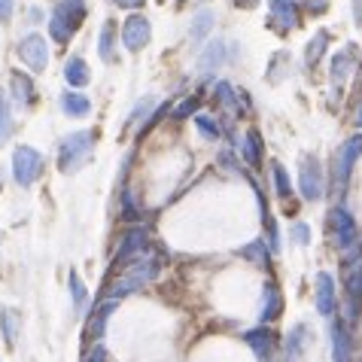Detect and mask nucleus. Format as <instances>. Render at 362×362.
I'll return each mask as SVG.
<instances>
[{"label":"nucleus","instance_id":"27","mask_svg":"<svg viewBox=\"0 0 362 362\" xmlns=\"http://www.w3.org/2000/svg\"><path fill=\"white\" fill-rule=\"evenodd\" d=\"M113 43H116V25L107 22L104 28H100V46H98V55L104 58V62L113 58Z\"/></svg>","mask_w":362,"mask_h":362},{"label":"nucleus","instance_id":"10","mask_svg":"<svg viewBox=\"0 0 362 362\" xmlns=\"http://www.w3.org/2000/svg\"><path fill=\"white\" fill-rule=\"evenodd\" d=\"M244 341L250 344V350L259 356V362H274V354H277V344H280V338H277V332L274 329H268V326H259V329H250Z\"/></svg>","mask_w":362,"mask_h":362},{"label":"nucleus","instance_id":"15","mask_svg":"<svg viewBox=\"0 0 362 362\" xmlns=\"http://www.w3.org/2000/svg\"><path fill=\"white\" fill-rule=\"evenodd\" d=\"M280 310H284V296H280L277 284H265V289H262V310H259V323H262V326L274 323V320L280 317Z\"/></svg>","mask_w":362,"mask_h":362},{"label":"nucleus","instance_id":"20","mask_svg":"<svg viewBox=\"0 0 362 362\" xmlns=\"http://www.w3.org/2000/svg\"><path fill=\"white\" fill-rule=\"evenodd\" d=\"M354 55L356 49L354 46H344L341 52H335V58H332V83L341 86L344 79L350 76V64H354Z\"/></svg>","mask_w":362,"mask_h":362},{"label":"nucleus","instance_id":"13","mask_svg":"<svg viewBox=\"0 0 362 362\" xmlns=\"http://www.w3.org/2000/svg\"><path fill=\"white\" fill-rule=\"evenodd\" d=\"M344 286H347V301H350V320H354L359 314L356 308H362V256L347 262Z\"/></svg>","mask_w":362,"mask_h":362},{"label":"nucleus","instance_id":"16","mask_svg":"<svg viewBox=\"0 0 362 362\" xmlns=\"http://www.w3.org/2000/svg\"><path fill=\"white\" fill-rule=\"evenodd\" d=\"M116 305H119V298H107V301H100V305L92 310V320H88V329H86V335L92 338V341H100V338H104L107 320H110V314L116 310Z\"/></svg>","mask_w":362,"mask_h":362},{"label":"nucleus","instance_id":"24","mask_svg":"<svg viewBox=\"0 0 362 362\" xmlns=\"http://www.w3.org/2000/svg\"><path fill=\"white\" fill-rule=\"evenodd\" d=\"M223 58H226V46L219 43V40H214V43L204 49V55L198 58V67L204 70V74H210V70H216L219 64H223Z\"/></svg>","mask_w":362,"mask_h":362},{"label":"nucleus","instance_id":"12","mask_svg":"<svg viewBox=\"0 0 362 362\" xmlns=\"http://www.w3.org/2000/svg\"><path fill=\"white\" fill-rule=\"evenodd\" d=\"M332 362H354V335L341 317L332 320Z\"/></svg>","mask_w":362,"mask_h":362},{"label":"nucleus","instance_id":"5","mask_svg":"<svg viewBox=\"0 0 362 362\" xmlns=\"http://www.w3.org/2000/svg\"><path fill=\"white\" fill-rule=\"evenodd\" d=\"M40 174H43V156L37 153L34 146H16V153H13V177H16V183L28 189V186H34Z\"/></svg>","mask_w":362,"mask_h":362},{"label":"nucleus","instance_id":"8","mask_svg":"<svg viewBox=\"0 0 362 362\" xmlns=\"http://www.w3.org/2000/svg\"><path fill=\"white\" fill-rule=\"evenodd\" d=\"M149 37H153V25H149V18L144 13H134V16L125 18L122 43H125L128 52H140V49L149 43Z\"/></svg>","mask_w":362,"mask_h":362},{"label":"nucleus","instance_id":"39","mask_svg":"<svg viewBox=\"0 0 362 362\" xmlns=\"http://www.w3.org/2000/svg\"><path fill=\"white\" fill-rule=\"evenodd\" d=\"M235 4H238V6H253L256 0H235Z\"/></svg>","mask_w":362,"mask_h":362},{"label":"nucleus","instance_id":"6","mask_svg":"<svg viewBox=\"0 0 362 362\" xmlns=\"http://www.w3.org/2000/svg\"><path fill=\"white\" fill-rule=\"evenodd\" d=\"M18 58H22L34 74H43L49 64V40L43 34H28L22 43H18Z\"/></svg>","mask_w":362,"mask_h":362},{"label":"nucleus","instance_id":"3","mask_svg":"<svg viewBox=\"0 0 362 362\" xmlns=\"http://www.w3.org/2000/svg\"><path fill=\"white\" fill-rule=\"evenodd\" d=\"M359 156H362V134L350 137V140H344V144L338 146L335 158H332V183H335L338 192H344V186H347L350 174H354Z\"/></svg>","mask_w":362,"mask_h":362},{"label":"nucleus","instance_id":"7","mask_svg":"<svg viewBox=\"0 0 362 362\" xmlns=\"http://www.w3.org/2000/svg\"><path fill=\"white\" fill-rule=\"evenodd\" d=\"M329 226H332V235H335V244L341 250H350L356 244V238H359L356 219H354V214H347V207H332L329 210Z\"/></svg>","mask_w":362,"mask_h":362},{"label":"nucleus","instance_id":"9","mask_svg":"<svg viewBox=\"0 0 362 362\" xmlns=\"http://www.w3.org/2000/svg\"><path fill=\"white\" fill-rule=\"evenodd\" d=\"M149 244V231L144 226H132L122 235V240H119V250H116V265H128L134 262V259L140 256V250H146Z\"/></svg>","mask_w":362,"mask_h":362},{"label":"nucleus","instance_id":"35","mask_svg":"<svg viewBox=\"0 0 362 362\" xmlns=\"http://www.w3.org/2000/svg\"><path fill=\"white\" fill-rule=\"evenodd\" d=\"M293 238H296V244H308V240H310V228L305 223H296L293 226Z\"/></svg>","mask_w":362,"mask_h":362},{"label":"nucleus","instance_id":"38","mask_svg":"<svg viewBox=\"0 0 362 362\" xmlns=\"http://www.w3.org/2000/svg\"><path fill=\"white\" fill-rule=\"evenodd\" d=\"M116 6H125V9H134V6H140L144 4V0H113Z\"/></svg>","mask_w":362,"mask_h":362},{"label":"nucleus","instance_id":"17","mask_svg":"<svg viewBox=\"0 0 362 362\" xmlns=\"http://www.w3.org/2000/svg\"><path fill=\"white\" fill-rule=\"evenodd\" d=\"M305 347H308V329L301 323H296L293 329H289L286 341H284V362H301Z\"/></svg>","mask_w":362,"mask_h":362},{"label":"nucleus","instance_id":"11","mask_svg":"<svg viewBox=\"0 0 362 362\" xmlns=\"http://www.w3.org/2000/svg\"><path fill=\"white\" fill-rule=\"evenodd\" d=\"M298 189L305 201H320L323 198V168L314 156L305 158V165H301V174H298Z\"/></svg>","mask_w":362,"mask_h":362},{"label":"nucleus","instance_id":"21","mask_svg":"<svg viewBox=\"0 0 362 362\" xmlns=\"http://www.w3.org/2000/svg\"><path fill=\"white\" fill-rule=\"evenodd\" d=\"M240 256H244L250 265H256V268H268L271 265V247L265 244L262 238L253 240V244H247L244 250H240Z\"/></svg>","mask_w":362,"mask_h":362},{"label":"nucleus","instance_id":"1","mask_svg":"<svg viewBox=\"0 0 362 362\" xmlns=\"http://www.w3.org/2000/svg\"><path fill=\"white\" fill-rule=\"evenodd\" d=\"M158 271H162L158 256H137L134 262L122 265V274L116 277V286L110 289V298H122V296L134 293V289H140V286H149L158 277Z\"/></svg>","mask_w":362,"mask_h":362},{"label":"nucleus","instance_id":"28","mask_svg":"<svg viewBox=\"0 0 362 362\" xmlns=\"http://www.w3.org/2000/svg\"><path fill=\"white\" fill-rule=\"evenodd\" d=\"M323 49H326V31H320L314 40L308 43V49H305V62H308V67H314L317 62H320V55H323Z\"/></svg>","mask_w":362,"mask_h":362},{"label":"nucleus","instance_id":"33","mask_svg":"<svg viewBox=\"0 0 362 362\" xmlns=\"http://www.w3.org/2000/svg\"><path fill=\"white\" fill-rule=\"evenodd\" d=\"M70 296H74V305L76 308L86 305V286H83V280H79L76 271H70Z\"/></svg>","mask_w":362,"mask_h":362},{"label":"nucleus","instance_id":"22","mask_svg":"<svg viewBox=\"0 0 362 362\" xmlns=\"http://www.w3.org/2000/svg\"><path fill=\"white\" fill-rule=\"evenodd\" d=\"M62 110L67 116L79 119V116H86L88 110H92V100H88L86 95H79V92H64L62 95Z\"/></svg>","mask_w":362,"mask_h":362},{"label":"nucleus","instance_id":"25","mask_svg":"<svg viewBox=\"0 0 362 362\" xmlns=\"http://www.w3.org/2000/svg\"><path fill=\"white\" fill-rule=\"evenodd\" d=\"M9 83H13V95L18 100V107H28L34 100V86H31V79H28L25 74H13L9 76Z\"/></svg>","mask_w":362,"mask_h":362},{"label":"nucleus","instance_id":"18","mask_svg":"<svg viewBox=\"0 0 362 362\" xmlns=\"http://www.w3.org/2000/svg\"><path fill=\"white\" fill-rule=\"evenodd\" d=\"M271 18H277L280 28H286V31H293L298 25V6L293 0H271Z\"/></svg>","mask_w":362,"mask_h":362},{"label":"nucleus","instance_id":"19","mask_svg":"<svg viewBox=\"0 0 362 362\" xmlns=\"http://www.w3.org/2000/svg\"><path fill=\"white\" fill-rule=\"evenodd\" d=\"M64 79H67V86L83 88V86H88V79H92V70L86 67L83 58L74 55V58H67V64H64Z\"/></svg>","mask_w":362,"mask_h":362},{"label":"nucleus","instance_id":"36","mask_svg":"<svg viewBox=\"0 0 362 362\" xmlns=\"http://www.w3.org/2000/svg\"><path fill=\"white\" fill-rule=\"evenodd\" d=\"M13 16V0H0V22H9Z\"/></svg>","mask_w":362,"mask_h":362},{"label":"nucleus","instance_id":"31","mask_svg":"<svg viewBox=\"0 0 362 362\" xmlns=\"http://www.w3.org/2000/svg\"><path fill=\"white\" fill-rule=\"evenodd\" d=\"M195 125H198V132L204 134L207 140H219V125H216V119H210V116H195Z\"/></svg>","mask_w":362,"mask_h":362},{"label":"nucleus","instance_id":"34","mask_svg":"<svg viewBox=\"0 0 362 362\" xmlns=\"http://www.w3.org/2000/svg\"><path fill=\"white\" fill-rule=\"evenodd\" d=\"M195 110H198V98H186L183 104H180V107L174 110V116H177V119H186V116H192Z\"/></svg>","mask_w":362,"mask_h":362},{"label":"nucleus","instance_id":"41","mask_svg":"<svg viewBox=\"0 0 362 362\" xmlns=\"http://www.w3.org/2000/svg\"><path fill=\"white\" fill-rule=\"evenodd\" d=\"M356 122H362V107L356 110Z\"/></svg>","mask_w":362,"mask_h":362},{"label":"nucleus","instance_id":"4","mask_svg":"<svg viewBox=\"0 0 362 362\" xmlns=\"http://www.w3.org/2000/svg\"><path fill=\"white\" fill-rule=\"evenodd\" d=\"M95 146V134L92 132H76L62 140V149H58V168L64 170H76L83 168V162L88 158V153H92Z\"/></svg>","mask_w":362,"mask_h":362},{"label":"nucleus","instance_id":"26","mask_svg":"<svg viewBox=\"0 0 362 362\" xmlns=\"http://www.w3.org/2000/svg\"><path fill=\"white\" fill-rule=\"evenodd\" d=\"M244 158L250 168H259V162H262V140H259V132H250L244 137Z\"/></svg>","mask_w":362,"mask_h":362},{"label":"nucleus","instance_id":"2","mask_svg":"<svg viewBox=\"0 0 362 362\" xmlns=\"http://www.w3.org/2000/svg\"><path fill=\"white\" fill-rule=\"evenodd\" d=\"M86 18V0H58L49 18V34L58 43H67Z\"/></svg>","mask_w":362,"mask_h":362},{"label":"nucleus","instance_id":"29","mask_svg":"<svg viewBox=\"0 0 362 362\" xmlns=\"http://www.w3.org/2000/svg\"><path fill=\"white\" fill-rule=\"evenodd\" d=\"M271 174H274V186H277V195L280 198L293 195V183H289V174L284 170V165H274V168H271Z\"/></svg>","mask_w":362,"mask_h":362},{"label":"nucleus","instance_id":"40","mask_svg":"<svg viewBox=\"0 0 362 362\" xmlns=\"http://www.w3.org/2000/svg\"><path fill=\"white\" fill-rule=\"evenodd\" d=\"M356 22H362V6L356 4Z\"/></svg>","mask_w":362,"mask_h":362},{"label":"nucleus","instance_id":"32","mask_svg":"<svg viewBox=\"0 0 362 362\" xmlns=\"http://www.w3.org/2000/svg\"><path fill=\"white\" fill-rule=\"evenodd\" d=\"M9 132H13V119H9V107H6V98L4 92H0V144L9 137Z\"/></svg>","mask_w":362,"mask_h":362},{"label":"nucleus","instance_id":"30","mask_svg":"<svg viewBox=\"0 0 362 362\" xmlns=\"http://www.w3.org/2000/svg\"><path fill=\"white\" fill-rule=\"evenodd\" d=\"M0 326H4V338H6V347H13L16 344V314L13 310H4V314H0Z\"/></svg>","mask_w":362,"mask_h":362},{"label":"nucleus","instance_id":"23","mask_svg":"<svg viewBox=\"0 0 362 362\" xmlns=\"http://www.w3.org/2000/svg\"><path fill=\"white\" fill-rule=\"evenodd\" d=\"M214 13H210V9H201V13L192 18V28H189V40H192V43H201V40H204L210 31H214Z\"/></svg>","mask_w":362,"mask_h":362},{"label":"nucleus","instance_id":"37","mask_svg":"<svg viewBox=\"0 0 362 362\" xmlns=\"http://www.w3.org/2000/svg\"><path fill=\"white\" fill-rule=\"evenodd\" d=\"M104 359H107V350H104V347H100V344H98V347L92 350V354H88V356H86V362H104Z\"/></svg>","mask_w":362,"mask_h":362},{"label":"nucleus","instance_id":"14","mask_svg":"<svg viewBox=\"0 0 362 362\" xmlns=\"http://www.w3.org/2000/svg\"><path fill=\"white\" fill-rule=\"evenodd\" d=\"M317 310L323 317H332L338 310V293H335V277L329 271L317 274Z\"/></svg>","mask_w":362,"mask_h":362}]
</instances>
